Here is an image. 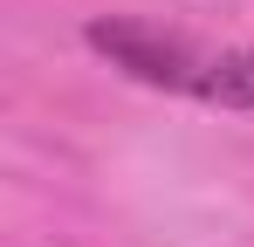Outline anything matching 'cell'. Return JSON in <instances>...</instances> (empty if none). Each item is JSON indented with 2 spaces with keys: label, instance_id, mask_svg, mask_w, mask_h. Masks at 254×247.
<instances>
[{
  "label": "cell",
  "instance_id": "7a4b0ae2",
  "mask_svg": "<svg viewBox=\"0 0 254 247\" xmlns=\"http://www.w3.org/2000/svg\"><path fill=\"white\" fill-rule=\"evenodd\" d=\"M199 96L206 103H227V110H254V48H234V55L206 62Z\"/></svg>",
  "mask_w": 254,
  "mask_h": 247
},
{
  "label": "cell",
  "instance_id": "6da1fadb",
  "mask_svg": "<svg viewBox=\"0 0 254 247\" xmlns=\"http://www.w3.org/2000/svg\"><path fill=\"white\" fill-rule=\"evenodd\" d=\"M89 48H103L117 69H130L137 82H158V89H199L206 62L186 48L179 35L137 21V14H110V21H89Z\"/></svg>",
  "mask_w": 254,
  "mask_h": 247
}]
</instances>
